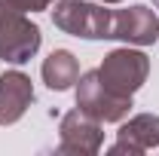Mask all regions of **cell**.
<instances>
[{
	"label": "cell",
	"instance_id": "6da1fadb",
	"mask_svg": "<svg viewBox=\"0 0 159 156\" xmlns=\"http://www.w3.org/2000/svg\"><path fill=\"white\" fill-rule=\"evenodd\" d=\"M156 3H159V0H156Z\"/></svg>",
	"mask_w": 159,
	"mask_h": 156
}]
</instances>
